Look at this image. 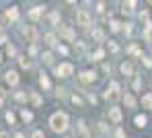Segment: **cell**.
Segmentation results:
<instances>
[{
  "instance_id": "obj_1",
  "label": "cell",
  "mask_w": 152,
  "mask_h": 138,
  "mask_svg": "<svg viewBox=\"0 0 152 138\" xmlns=\"http://www.w3.org/2000/svg\"><path fill=\"white\" fill-rule=\"evenodd\" d=\"M50 126L53 132H66V128H68V115L64 113V111H56L53 115L50 117Z\"/></svg>"
},
{
  "instance_id": "obj_2",
  "label": "cell",
  "mask_w": 152,
  "mask_h": 138,
  "mask_svg": "<svg viewBox=\"0 0 152 138\" xmlns=\"http://www.w3.org/2000/svg\"><path fill=\"white\" fill-rule=\"evenodd\" d=\"M56 72H58V76L66 79V76H70V74L74 72V66H72L70 62H64V64H60V66L56 68Z\"/></svg>"
},
{
  "instance_id": "obj_3",
  "label": "cell",
  "mask_w": 152,
  "mask_h": 138,
  "mask_svg": "<svg viewBox=\"0 0 152 138\" xmlns=\"http://www.w3.org/2000/svg\"><path fill=\"white\" fill-rule=\"evenodd\" d=\"M76 23H78L80 27H88V25H91V15H88L86 10H78V12H76Z\"/></svg>"
},
{
  "instance_id": "obj_4",
  "label": "cell",
  "mask_w": 152,
  "mask_h": 138,
  "mask_svg": "<svg viewBox=\"0 0 152 138\" xmlns=\"http://www.w3.org/2000/svg\"><path fill=\"white\" fill-rule=\"evenodd\" d=\"M117 91H119V84L117 83H109L107 91H105V97H107V99H117V97H119Z\"/></svg>"
},
{
  "instance_id": "obj_5",
  "label": "cell",
  "mask_w": 152,
  "mask_h": 138,
  "mask_svg": "<svg viewBox=\"0 0 152 138\" xmlns=\"http://www.w3.org/2000/svg\"><path fill=\"white\" fill-rule=\"evenodd\" d=\"M23 35L27 37V41H31V43H35V41H37V37H39V35H37V29H35V27L23 29Z\"/></svg>"
},
{
  "instance_id": "obj_6",
  "label": "cell",
  "mask_w": 152,
  "mask_h": 138,
  "mask_svg": "<svg viewBox=\"0 0 152 138\" xmlns=\"http://www.w3.org/2000/svg\"><path fill=\"white\" fill-rule=\"evenodd\" d=\"M109 120L113 124H119L121 122V109L119 107H109Z\"/></svg>"
},
{
  "instance_id": "obj_7",
  "label": "cell",
  "mask_w": 152,
  "mask_h": 138,
  "mask_svg": "<svg viewBox=\"0 0 152 138\" xmlns=\"http://www.w3.org/2000/svg\"><path fill=\"white\" fill-rule=\"evenodd\" d=\"M4 79H6V83L10 84V87H15V84H19V74H17L15 70H8Z\"/></svg>"
},
{
  "instance_id": "obj_8",
  "label": "cell",
  "mask_w": 152,
  "mask_h": 138,
  "mask_svg": "<svg viewBox=\"0 0 152 138\" xmlns=\"http://www.w3.org/2000/svg\"><path fill=\"white\" fill-rule=\"evenodd\" d=\"M119 70H121L124 76H134V66H132V62H124V64L119 66Z\"/></svg>"
},
{
  "instance_id": "obj_9",
  "label": "cell",
  "mask_w": 152,
  "mask_h": 138,
  "mask_svg": "<svg viewBox=\"0 0 152 138\" xmlns=\"http://www.w3.org/2000/svg\"><path fill=\"white\" fill-rule=\"evenodd\" d=\"M4 19H6V21H10V23H15V21L19 19V10H17L15 6H12V8H8V10H6V15H4Z\"/></svg>"
},
{
  "instance_id": "obj_10",
  "label": "cell",
  "mask_w": 152,
  "mask_h": 138,
  "mask_svg": "<svg viewBox=\"0 0 152 138\" xmlns=\"http://www.w3.org/2000/svg\"><path fill=\"white\" fill-rule=\"evenodd\" d=\"M80 79H82L84 83H93V81L97 79V72H95V70H86V72L80 74Z\"/></svg>"
},
{
  "instance_id": "obj_11",
  "label": "cell",
  "mask_w": 152,
  "mask_h": 138,
  "mask_svg": "<svg viewBox=\"0 0 152 138\" xmlns=\"http://www.w3.org/2000/svg\"><path fill=\"white\" fill-rule=\"evenodd\" d=\"M124 103H126L129 109H132V107H136V97H134L132 93H126V95H124Z\"/></svg>"
},
{
  "instance_id": "obj_12",
  "label": "cell",
  "mask_w": 152,
  "mask_h": 138,
  "mask_svg": "<svg viewBox=\"0 0 152 138\" xmlns=\"http://www.w3.org/2000/svg\"><path fill=\"white\" fill-rule=\"evenodd\" d=\"M41 12H43V6H35V8L29 12V19H31V21H37V19L41 17Z\"/></svg>"
},
{
  "instance_id": "obj_13",
  "label": "cell",
  "mask_w": 152,
  "mask_h": 138,
  "mask_svg": "<svg viewBox=\"0 0 152 138\" xmlns=\"http://www.w3.org/2000/svg\"><path fill=\"white\" fill-rule=\"evenodd\" d=\"M142 107H146V109H152V93H146V95H142Z\"/></svg>"
},
{
  "instance_id": "obj_14",
  "label": "cell",
  "mask_w": 152,
  "mask_h": 138,
  "mask_svg": "<svg viewBox=\"0 0 152 138\" xmlns=\"http://www.w3.org/2000/svg\"><path fill=\"white\" fill-rule=\"evenodd\" d=\"M134 122H136V126H138V128H144L148 120H146V115H136V120H134Z\"/></svg>"
},
{
  "instance_id": "obj_15",
  "label": "cell",
  "mask_w": 152,
  "mask_h": 138,
  "mask_svg": "<svg viewBox=\"0 0 152 138\" xmlns=\"http://www.w3.org/2000/svg\"><path fill=\"white\" fill-rule=\"evenodd\" d=\"M93 37L99 39V41H103V39H105V33H103L101 29H93Z\"/></svg>"
},
{
  "instance_id": "obj_16",
  "label": "cell",
  "mask_w": 152,
  "mask_h": 138,
  "mask_svg": "<svg viewBox=\"0 0 152 138\" xmlns=\"http://www.w3.org/2000/svg\"><path fill=\"white\" fill-rule=\"evenodd\" d=\"M39 84H41L43 89H50V79H48L45 74H41V76H39Z\"/></svg>"
},
{
  "instance_id": "obj_17",
  "label": "cell",
  "mask_w": 152,
  "mask_h": 138,
  "mask_svg": "<svg viewBox=\"0 0 152 138\" xmlns=\"http://www.w3.org/2000/svg\"><path fill=\"white\" fill-rule=\"evenodd\" d=\"M21 117H23L25 122H31V120H33V113H31V111H27V109H23V111H21Z\"/></svg>"
},
{
  "instance_id": "obj_18",
  "label": "cell",
  "mask_w": 152,
  "mask_h": 138,
  "mask_svg": "<svg viewBox=\"0 0 152 138\" xmlns=\"http://www.w3.org/2000/svg\"><path fill=\"white\" fill-rule=\"evenodd\" d=\"M134 6H136V2H124V8H121V10H124V12H132V10H134Z\"/></svg>"
},
{
  "instance_id": "obj_19",
  "label": "cell",
  "mask_w": 152,
  "mask_h": 138,
  "mask_svg": "<svg viewBox=\"0 0 152 138\" xmlns=\"http://www.w3.org/2000/svg\"><path fill=\"white\" fill-rule=\"evenodd\" d=\"M45 43H48V46H53V43H56V35H53V33H48V35H45Z\"/></svg>"
},
{
  "instance_id": "obj_20",
  "label": "cell",
  "mask_w": 152,
  "mask_h": 138,
  "mask_svg": "<svg viewBox=\"0 0 152 138\" xmlns=\"http://www.w3.org/2000/svg\"><path fill=\"white\" fill-rule=\"evenodd\" d=\"M62 33H64V37H66L68 41H72V39H74V33H72L70 29H62Z\"/></svg>"
},
{
  "instance_id": "obj_21",
  "label": "cell",
  "mask_w": 152,
  "mask_h": 138,
  "mask_svg": "<svg viewBox=\"0 0 152 138\" xmlns=\"http://www.w3.org/2000/svg\"><path fill=\"white\" fill-rule=\"evenodd\" d=\"M19 62H21V66H23V68H31V60H29V58H21V60H19Z\"/></svg>"
},
{
  "instance_id": "obj_22",
  "label": "cell",
  "mask_w": 152,
  "mask_h": 138,
  "mask_svg": "<svg viewBox=\"0 0 152 138\" xmlns=\"http://www.w3.org/2000/svg\"><path fill=\"white\" fill-rule=\"evenodd\" d=\"M31 101H33V105H35V107H37V105H39V103H41V97H39V95H37V93H33V95H31Z\"/></svg>"
},
{
  "instance_id": "obj_23",
  "label": "cell",
  "mask_w": 152,
  "mask_h": 138,
  "mask_svg": "<svg viewBox=\"0 0 152 138\" xmlns=\"http://www.w3.org/2000/svg\"><path fill=\"white\" fill-rule=\"evenodd\" d=\"M103 56H105V52H103V50H97V52L93 54V60H103Z\"/></svg>"
},
{
  "instance_id": "obj_24",
  "label": "cell",
  "mask_w": 152,
  "mask_h": 138,
  "mask_svg": "<svg viewBox=\"0 0 152 138\" xmlns=\"http://www.w3.org/2000/svg\"><path fill=\"white\" fill-rule=\"evenodd\" d=\"M6 122H10V124L15 122V113H12V111H8V113H6Z\"/></svg>"
},
{
  "instance_id": "obj_25",
  "label": "cell",
  "mask_w": 152,
  "mask_h": 138,
  "mask_svg": "<svg viewBox=\"0 0 152 138\" xmlns=\"http://www.w3.org/2000/svg\"><path fill=\"white\" fill-rule=\"evenodd\" d=\"M31 138H45L43 136V132H41V130H35V132H33V136Z\"/></svg>"
},
{
  "instance_id": "obj_26",
  "label": "cell",
  "mask_w": 152,
  "mask_h": 138,
  "mask_svg": "<svg viewBox=\"0 0 152 138\" xmlns=\"http://www.w3.org/2000/svg\"><path fill=\"white\" fill-rule=\"evenodd\" d=\"M43 62H45V64H50V62H51V54H50V52L43 54Z\"/></svg>"
},
{
  "instance_id": "obj_27",
  "label": "cell",
  "mask_w": 152,
  "mask_h": 138,
  "mask_svg": "<svg viewBox=\"0 0 152 138\" xmlns=\"http://www.w3.org/2000/svg\"><path fill=\"white\" fill-rule=\"evenodd\" d=\"M50 21H51V25H56V23H58V12H51Z\"/></svg>"
},
{
  "instance_id": "obj_28",
  "label": "cell",
  "mask_w": 152,
  "mask_h": 138,
  "mask_svg": "<svg viewBox=\"0 0 152 138\" xmlns=\"http://www.w3.org/2000/svg\"><path fill=\"white\" fill-rule=\"evenodd\" d=\"M111 29L117 31V29H119V23H117V21H111Z\"/></svg>"
},
{
  "instance_id": "obj_29",
  "label": "cell",
  "mask_w": 152,
  "mask_h": 138,
  "mask_svg": "<svg viewBox=\"0 0 152 138\" xmlns=\"http://www.w3.org/2000/svg\"><path fill=\"white\" fill-rule=\"evenodd\" d=\"M6 54H10V56L15 54V46H8V48H6Z\"/></svg>"
},
{
  "instance_id": "obj_30",
  "label": "cell",
  "mask_w": 152,
  "mask_h": 138,
  "mask_svg": "<svg viewBox=\"0 0 152 138\" xmlns=\"http://www.w3.org/2000/svg\"><path fill=\"white\" fill-rule=\"evenodd\" d=\"M72 101H74V103H78V105H82V101H80V97H76V95H72Z\"/></svg>"
},
{
  "instance_id": "obj_31",
  "label": "cell",
  "mask_w": 152,
  "mask_h": 138,
  "mask_svg": "<svg viewBox=\"0 0 152 138\" xmlns=\"http://www.w3.org/2000/svg\"><path fill=\"white\" fill-rule=\"evenodd\" d=\"M115 138H124V130H115Z\"/></svg>"
},
{
  "instance_id": "obj_32",
  "label": "cell",
  "mask_w": 152,
  "mask_h": 138,
  "mask_svg": "<svg viewBox=\"0 0 152 138\" xmlns=\"http://www.w3.org/2000/svg\"><path fill=\"white\" fill-rule=\"evenodd\" d=\"M4 27V17H0V29Z\"/></svg>"
},
{
  "instance_id": "obj_33",
  "label": "cell",
  "mask_w": 152,
  "mask_h": 138,
  "mask_svg": "<svg viewBox=\"0 0 152 138\" xmlns=\"http://www.w3.org/2000/svg\"><path fill=\"white\" fill-rule=\"evenodd\" d=\"M0 138H8V134L6 132H0Z\"/></svg>"
},
{
  "instance_id": "obj_34",
  "label": "cell",
  "mask_w": 152,
  "mask_h": 138,
  "mask_svg": "<svg viewBox=\"0 0 152 138\" xmlns=\"http://www.w3.org/2000/svg\"><path fill=\"white\" fill-rule=\"evenodd\" d=\"M15 138H25V136H23V134H17V136H15Z\"/></svg>"
},
{
  "instance_id": "obj_35",
  "label": "cell",
  "mask_w": 152,
  "mask_h": 138,
  "mask_svg": "<svg viewBox=\"0 0 152 138\" xmlns=\"http://www.w3.org/2000/svg\"><path fill=\"white\" fill-rule=\"evenodd\" d=\"M0 105H2V99H0Z\"/></svg>"
},
{
  "instance_id": "obj_36",
  "label": "cell",
  "mask_w": 152,
  "mask_h": 138,
  "mask_svg": "<svg viewBox=\"0 0 152 138\" xmlns=\"http://www.w3.org/2000/svg\"><path fill=\"white\" fill-rule=\"evenodd\" d=\"M0 60H2V56H0Z\"/></svg>"
}]
</instances>
